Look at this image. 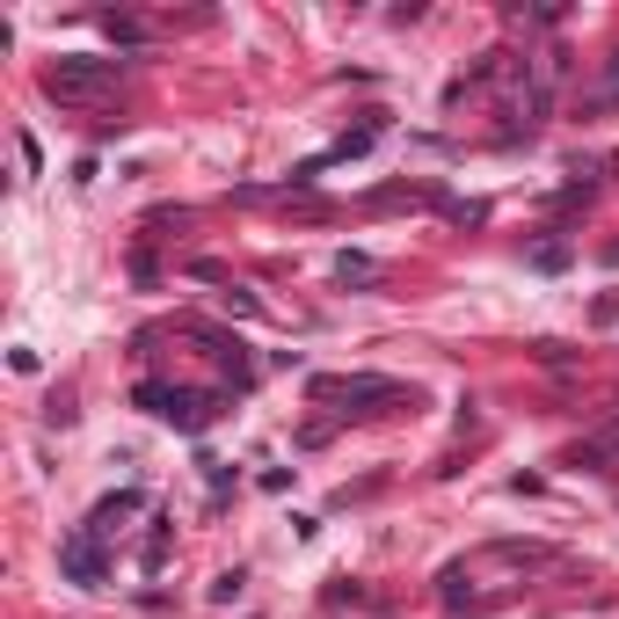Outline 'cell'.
Returning <instances> with one entry per match:
<instances>
[{
  "mask_svg": "<svg viewBox=\"0 0 619 619\" xmlns=\"http://www.w3.org/2000/svg\"><path fill=\"white\" fill-rule=\"evenodd\" d=\"M612 96H619V59H612Z\"/></svg>",
  "mask_w": 619,
  "mask_h": 619,
  "instance_id": "cell-12",
  "label": "cell"
},
{
  "mask_svg": "<svg viewBox=\"0 0 619 619\" xmlns=\"http://www.w3.org/2000/svg\"><path fill=\"white\" fill-rule=\"evenodd\" d=\"M313 401H343V416H380V401H401V380L343 372V380H313Z\"/></svg>",
  "mask_w": 619,
  "mask_h": 619,
  "instance_id": "cell-3",
  "label": "cell"
},
{
  "mask_svg": "<svg viewBox=\"0 0 619 619\" xmlns=\"http://www.w3.org/2000/svg\"><path fill=\"white\" fill-rule=\"evenodd\" d=\"M335 277H343V285H372V277H380V262L358 256V248H343V256H335Z\"/></svg>",
  "mask_w": 619,
  "mask_h": 619,
  "instance_id": "cell-7",
  "label": "cell"
},
{
  "mask_svg": "<svg viewBox=\"0 0 619 619\" xmlns=\"http://www.w3.org/2000/svg\"><path fill=\"white\" fill-rule=\"evenodd\" d=\"M569 467H583V474H612V467H619V416H612L605 430H591L583 445H575Z\"/></svg>",
  "mask_w": 619,
  "mask_h": 619,
  "instance_id": "cell-5",
  "label": "cell"
},
{
  "mask_svg": "<svg viewBox=\"0 0 619 619\" xmlns=\"http://www.w3.org/2000/svg\"><path fill=\"white\" fill-rule=\"evenodd\" d=\"M240 583H248V575H240V569H226V575L212 583V605H234V597H240Z\"/></svg>",
  "mask_w": 619,
  "mask_h": 619,
  "instance_id": "cell-11",
  "label": "cell"
},
{
  "mask_svg": "<svg viewBox=\"0 0 619 619\" xmlns=\"http://www.w3.org/2000/svg\"><path fill=\"white\" fill-rule=\"evenodd\" d=\"M59 575H66L73 591H102V575H110V554H102V540H88V532H66V540H59Z\"/></svg>",
  "mask_w": 619,
  "mask_h": 619,
  "instance_id": "cell-4",
  "label": "cell"
},
{
  "mask_svg": "<svg viewBox=\"0 0 619 619\" xmlns=\"http://www.w3.org/2000/svg\"><path fill=\"white\" fill-rule=\"evenodd\" d=\"M132 401L146 408V416H161V423L175 430H205L219 416V394H197V386H161V380H139V394Z\"/></svg>",
  "mask_w": 619,
  "mask_h": 619,
  "instance_id": "cell-2",
  "label": "cell"
},
{
  "mask_svg": "<svg viewBox=\"0 0 619 619\" xmlns=\"http://www.w3.org/2000/svg\"><path fill=\"white\" fill-rule=\"evenodd\" d=\"M139 503H146L139 488H117V496H102L96 510H88V524H81V532H88V540H110V532H117V524L132 518V510H139Z\"/></svg>",
  "mask_w": 619,
  "mask_h": 619,
  "instance_id": "cell-6",
  "label": "cell"
},
{
  "mask_svg": "<svg viewBox=\"0 0 619 619\" xmlns=\"http://www.w3.org/2000/svg\"><path fill=\"white\" fill-rule=\"evenodd\" d=\"M102 37H110V45H139L146 23H139V15H102Z\"/></svg>",
  "mask_w": 619,
  "mask_h": 619,
  "instance_id": "cell-9",
  "label": "cell"
},
{
  "mask_svg": "<svg viewBox=\"0 0 619 619\" xmlns=\"http://www.w3.org/2000/svg\"><path fill=\"white\" fill-rule=\"evenodd\" d=\"M161 561H168V518H153V532H146V547H139V569L153 575Z\"/></svg>",
  "mask_w": 619,
  "mask_h": 619,
  "instance_id": "cell-8",
  "label": "cell"
},
{
  "mask_svg": "<svg viewBox=\"0 0 619 619\" xmlns=\"http://www.w3.org/2000/svg\"><path fill=\"white\" fill-rule=\"evenodd\" d=\"M532 270H569V240H540V248H532Z\"/></svg>",
  "mask_w": 619,
  "mask_h": 619,
  "instance_id": "cell-10",
  "label": "cell"
},
{
  "mask_svg": "<svg viewBox=\"0 0 619 619\" xmlns=\"http://www.w3.org/2000/svg\"><path fill=\"white\" fill-rule=\"evenodd\" d=\"M45 96L66 110H96L117 96V59H59V66H45Z\"/></svg>",
  "mask_w": 619,
  "mask_h": 619,
  "instance_id": "cell-1",
  "label": "cell"
}]
</instances>
